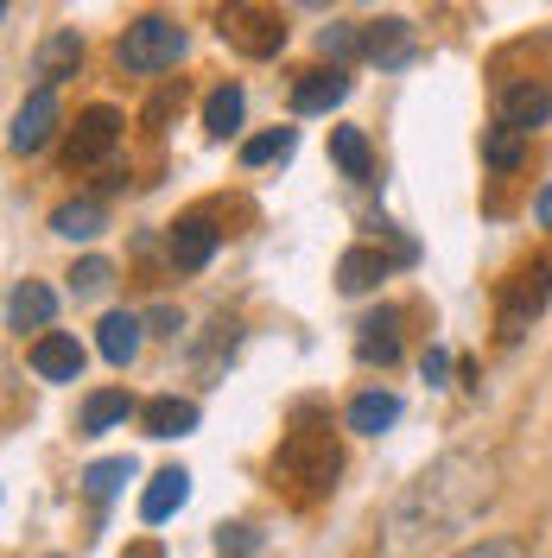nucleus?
Returning a JSON list of instances; mask_svg holds the SVG:
<instances>
[{"instance_id": "14", "label": "nucleus", "mask_w": 552, "mask_h": 558, "mask_svg": "<svg viewBox=\"0 0 552 558\" xmlns=\"http://www.w3.org/2000/svg\"><path fill=\"white\" fill-rule=\"evenodd\" d=\"M140 343H146V324H140L134 312H108L103 324H96V349H103L108 368H128L140 355Z\"/></svg>"}, {"instance_id": "16", "label": "nucleus", "mask_w": 552, "mask_h": 558, "mask_svg": "<svg viewBox=\"0 0 552 558\" xmlns=\"http://www.w3.org/2000/svg\"><path fill=\"white\" fill-rule=\"evenodd\" d=\"M184 501H191V476H184V470H159V476L146 483V495H140V521L146 526L172 521Z\"/></svg>"}, {"instance_id": "17", "label": "nucleus", "mask_w": 552, "mask_h": 558, "mask_svg": "<svg viewBox=\"0 0 552 558\" xmlns=\"http://www.w3.org/2000/svg\"><path fill=\"white\" fill-rule=\"evenodd\" d=\"M209 254H216V222L209 216H184L172 229V267L197 274V267H209Z\"/></svg>"}, {"instance_id": "31", "label": "nucleus", "mask_w": 552, "mask_h": 558, "mask_svg": "<svg viewBox=\"0 0 552 558\" xmlns=\"http://www.w3.org/2000/svg\"><path fill=\"white\" fill-rule=\"evenodd\" d=\"M445 368H451L445 349H425V381H445Z\"/></svg>"}, {"instance_id": "24", "label": "nucleus", "mask_w": 552, "mask_h": 558, "mask_svg": "<svg viewBox=\"0 0 552 558\" xmlns=\"http://www.w3.org/2000/svg\"><path fill=\"white\" fill-rule=\"evenodd\" d=\"M76 64H83V38L76 33H51L38 45V76H45V83H64Z\"/></svg>"}, {"instance_id": "25", "label": "nucleus", "mask_w": 552, "mask_h": 558, "mask_svg": "<svg viewBox=\"0 0 552 558\" xmlns=\"http://www.w3.org/2000/svg\"><path fill=\"white\" fill-rule=\"evenodd\" d=\"M121 483H134V457H103V463L83 470V495H89V501H115Z\"/></svg>"}, {"instance_id": "2", "label": "nucleus", "mask_w": 552, "mask_h": 558, "mask_svg": "<svg viewBox=\"0 0 552 558\" xmlns=\"http://www.w3.org/2000/svg\"><path fill=\"white\" fill-rule=\"evenodd\" d=\"M337 476H344V451H337L331 425H292V432L279 438V451H274V488H286L299 508L324 501V495L337 488Z\"/></svg>"}, {"instance_id": "28", "label": "nucleus", "mask_w": 552, "mask_h": 558, "mask_svg": "<svg viewBox=\"0 0 552 558\" xmlns=\"http://www.w3.org/2000/svg\"><path fill=\"white\" fill-rule=\"evenodd\" d=\"M108 286H115V267H108L103 254H89V260L70 267V292H76V299H96V292H108Z\"/></svg>"}, {"instance_id": "1", "label": "nucleus", "mask_w": 552, "mask_h": 558, "mask_svg": "<svg viewBox=\"0 0 552 558\" xmlns=\"http://www.w3.org/2000/svg\"><path fill=\"white\" fill-rule=\"evenodd\" d=\"M495 501V463L477 451H445L432 470H419L413 483L394 495L387 508V553H432L451 546L464 526Z\"/></svg>"}, {"instance_id": "11", "label": "nucleus", "mask_w": 552, "mask_h": 558, "mask_svg": "<svg viewBox=\"0 0 552 558\" xmlns=\"http://www.w3.org/2000/svg\"><path fill=\"white\" fill-rule=\"evenodd\" d=\"M356 355L369 362V368H394L400 362V312L394 305H381L356 324Z\"/></svg>"}, {"instance_id": "12", "label": "nucleus", "mask_w": 552, "mask_h": 558, "mask_svg": "<svg viewBox=\"0 0 552 558\" xmlns=\"http://www.w3.org/2000/svg\"><path fill=\"white\" fill-rule=\"evenodd\" d=\"M51 317H58V292H51V286L20 279V286L7 292V330H20V337H26V330H45Z\"/></svg>"}, {"instance_id": "7", "label": "nucleus", "mask_w": 552, "mask_h": 558, "mask_svg": "<svg viewBox=\"0 0 552 558\" xmlns=\"http://www.w3.org/2000/svg\"><path fill=\"white\" fill-rule=\"evenodd\" d=\"M58 134V83H38L26 102L13 108V128H7V146L13 153H45Z\"/></svg>"}, {"instance_id": "20", "label": "nucleus", "mask_w": 552, "mask_h": 558, "mask_svg": "<svg viewBox=\"0 0 552 558\" xmlns=\"http://www.w3.org/2000/svg\"><path fill=\"white\" fill-rule=\"evenodd\" d=\"M331 159H337L344 178H356V184L375 178V153H369V134H362V128H331Z\"/></svg>"}, {"instance_id": "15", "label": "nucleus", "mask_w": 552, "mask_h": 558, "mask_svg": "<svg viewBox=\"0 0 552 558\" xmlns=\"http://www.w3.org/2000/svg\"><path fill=\"white\" fill-rule=\"evenodd\" d=\"M394 418H400V393H387V387H369V393H356V400H349L344 425L356 432V438H381Z\"/></svg>"}, {"instance_id": "4", "label": "nucleus", "mask_w": 552, "mask_h": 558, "mask_svg": "<svg viewBox=\"0 0 552 558\" xmlns=\"http://www.w3.org/2000/svg\"><path fill=\"white\" fill-rule=\"evenodd\" d=\"M552 299V260H533V267H520L508 286H502V299H495V324H502V343H515L527 337V324L547 312Z\"/></svg>"}, {"instance_id": "18", "label": "nucleus", "mask_w": 552, "mask_h": 558, "mask_svg": "<svg viewBox=\"0 0 552 558\" xmlns=\"http://www.w3.org/2000/svg\"><path fill=\"white\" fill-rule=\"evenodd\" d=\"M103 229H108V209L96 197H76V204L51 209V235H64V242H96Z\"/></svg>"}, {"instance_id": "5", "label": "nucleus", "mask_w": 552, "mask_h": 558, "mask_svg": "<svg viewBox=\"0 0 552 558\" xmlns=\"http://www.w3.org/2000/svg\"><path fill=\"white\" fill-rule=\"evenodd\" d=\"M216 38H223V45H236L242 58H274L279 45H286V26H279V13H267V7L236 0V7H223V13H216Z\"/></svg>"}, {"instance_id": "19", "label": "nucleus", "mask_w": 552, "mask_h": 558, "mask_svg": "<svg viewBox=\"0 0 552 558\" xmlns=\"http://www.w3.org/2000/svg\"><path fill=\"white\" fill-rule=\"evenodd\" d=\"M140 425H146V438H184V432L197 425V407L178 400V393H159V400L140 407Z\"/></svg>"}, {"instance_id": "9", "label": "nucleus", "mask_w": 552, "mask_h": 558, "mask_svg": "<svg viewBox=\"0 0 552 558\" xmlns=\"http://www.w3.org/2000/svg\"><path fill=\"white\" fill-rule=\"evenodd\" d=\"M349 102V70L344 64H317L292 83V114H331Z\"/></svg>"}, {"instance_id": "6", "label": "nucleus", "mask_w": 552, "mask_h": 558, "mask_svg": "<svg viewBox=\"0 0 552 558\" xmlns=\"http://www.w3.org/2000/svg\"><path fill=\"white\" fill-rule=\"evenodd\" d=\"M115 146H121V114H115V108H83L76 128H70L64 166L70 172H89V166H103Z\"/></svg>"}, {"instance_id": "26", "label": "nucleus", "mask_w": 552, "mask_h": 558, "mask_svg": "<svg viewBox=\"0 0 552 558\" xmlns=\"http://www.w3.org/2000/svg\"><path fill=\"white\" fill-rule=\"evenodd\" d=\"M483 159L495 166V172H515L520 159H527V134L508 128V121H495V128L483 134Z\"/></svg>"}, {"instance_id": "3", "label": "nucleus", "mask_w": 552, "mask_h": 558, "mask_svg": "<svg viewBox=\"0 0 552 558\" xmlns=\"http://www.w3.org/2000/svg\"><path fill=\"white\" fill-rule=\"evenodd\" d=\"M178 58H184V26L166 20V13H146L121 33V70H134V76H159Z\"/></svg>"}, {"instance_id": "13", "label": "nucleus", "mask_w": 552, "mask_h": 558, "mask_svg": "<svg viewBox=\"0 0 552 558\" xmlns=\"http://www.w3.org/2000/svg\"><path fill=\"white\" fill-rule=\"evenodd\" d=\"M362 58L381 70L413 64V26L407 20H381V26H362Z\"/></svg>"}, {"instance_id": "27", "label": "nucleus", "mask_w": 552, "mask_h": 558, "mask_svg": "<svg viewBox=\"0 0 552 558\" xmlns=\"http://www.w3.org/2000/svg\"><path fill=\"white\" fill-rule=\"evenodd\" d=\"M292 146H299L292 128H267V134L242 140V166H274V159H292Z\"/></svg>"}, {"instance_id": "8", "label": "nucleus", "mask_w": 552, "mask_h": 558, "mask_svg": "<svg viewBox=\"0 0 552 558\" xmlns=\"http://www.w3.org/2000/svg\"><path fill=\"white\" fill-rule=\"evenodd\" d=\"M495 121H508V128H520V134L547 128L552 121V89L547 83H502V89H495Z\"/></svg>"}, {"instance_id": "21", "label": "nucleus", "mask_w": 552, "mask_h": 558, "mask_svg": "<svg viewBox=\"0 0 552 558\" xmlns=\"http://www.w3.org/2000/svg\"><path fill=\"white\" fill-rule=\"evenodd\" d=\"M381 279H387V254L381 247H349L344 260H337V286L344 292H369Z\"/></svg>"}, {"instance_id": "30", "label": "nucleus", "mask_w": 552, "mask_h": 558, "mask_svg": "<svg viewBox=\"0 0 552 558\" xmlns=\"http://www.w3.org/2000/svg\"><path fill=\"white\" fill-rule=\"evenodd\" d=\"M216 553H261L254 526H216Z\"/></svg>"}, {"instance_id": "22", "label": "nucleus", "mask_w": 552, "mask_h": 558, "mask_svg": "<svg viewBox=\"0 0 552 558\" xmlns=\"http://www.w3.org/2000/svg\"><path fill=\"white\" fill-rule=\"evenodd\" d=\"M242 114H248V96L236 89V83H223V89H209V102H204V128H209L216 140L242 134Z\"/></svg>"}, {"instance_id": "32", "label": "nucleus", "mask_w": 552, "mask_h": 558, "mask_svg": "<svg viewBox=\"0 0 552 558\" xmlns=\"http://www.w3.org/2000/svg\"><path fill=\"white\" fill-rule=\"evenodd\" d=\"M533 216H540V222H547V229H552V184H547V191H540V197H533Z\"/></svg>"}, {"instance_id": "23", "label": "nucleus", "mask_w": 552, "mask_h": 558, "mask_svg": "<svg viewBox=\"0 0 552 558\" xmlns=\"http://www.w3.org/2000/svg\"><path fill=\"white\" fill-rule=\"evenodd\" d=\"M128 413H134V393H128V387H103V393L83 400V432L96 438V432H108V425H121Z\"/></svg>"}, {"instance_id": "29", "label": "nucleus", "mask_w": 552, "mask_h": 558, "mask_svg": "<svg viewBox=\"0 0 552 558\" xmlns=\"http://www.w3.org/2000/svg\"><path fill=\"white\" fill-rule=\"evenodd\" d=\"M317 51H324L331 64H349V58H362V33H356V26H324V33H317Z\"/></svg>"}, {"instance_id": "10", "label": "nucleus", "mask_w": 552, "mask_h": 558, "mask_svg": "<svg viewBox=\"0 0 552 558\" xmlns=\"http://www.w3.org/2000/svg\"><path fill=\"white\" fill-rule=\"evenodd\" d=\"M26 362H33L38 381H83V362H89V355H83V343H76V337H64V330H45Z\"/></svg>"}]
</instances>
